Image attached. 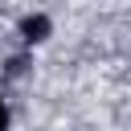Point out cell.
Returning <instances> with one entry per match:
<instances>
[{"label": "cell", "mask_w": 131, "mask_h": 131, "mask_svg": "<svg viewBox=\"0 0 131 131\" xmlns=\"http://www.w3.org/2000/svg\"><path fill=\"white\" fill-rule=\"evenodd\" d=\"M45 33H49V20H45V16H29V20H25V37H29V41H41Z\"/></svg>", "instance_id": "obj_1"}, {"label": "cell", "mask_w": 131, "mask_h": 131, "mask_svg": "<svg viewBox=\"0 0 131 131\" xmlns=\"http://www.w3.org/2000/svg\"><path fill=\"white\" fill-rule=\"evenodd\" d=\"M4 123H8V111H4V102H0V131H4Z\"/></svg>", "instance_id": "obj_2"}]
</instances>
